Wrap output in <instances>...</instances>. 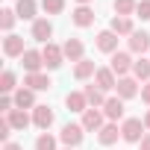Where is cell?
I'll use <instances>...</instances> for the list:
<instances>
[{
    "label": "cell",
    "mask_w": 150,
    "mask_h": 150,
    "mask_svg": "<svg viewBox=\"0 0 150 150\" xmlns=\"http://www.w3.org/2000/svg\"><path fill=\"white\" fill-rule=\"evenodd\" d=\"M147 127H144V121L141 118H127L124 124H121V138L124 141H129V144H141V132H144Z\"/></svg>",
    "instance_id": "6da1fadb"
},
{
    "label": "cell",
    "mask_w": 150,
    "mask_h": 150,
    "mask_svg": "<svg viewBox=\"0 0 150 150\" xmlns=\"http://www.w3.org/2000/svg\"><path fill=\"white\" fill-rule=\"evenodd\" d=\"M132 65H135V62H132V56H129V53H124V50L112 53V59H109V68L115 71V77H118V80H121V77H127V74L132 71Z\"/></svg>",
    "instance_id": "7a4b0ae2"
},
{
    "label": "cell",
    "mask_w": 150,
    "mask_h": 150,
    "mask_svg": "<svg viewBox=\"0 0 150 150\" xmlns=\"http://www.w3.org/2000/svg\"><path fill=\"white\" fill-rule=\"evenodd\" d=\"M83 124H65L62 127V132H59V141L65 144V147H77V144H83Z\"/></svg>",
    "instance_id": "3957f363"
},
{
    "label": "cell",
    "mask_w": 150,
    "mask_h": 150,
    "mask_svg": "<svg viewBox=\"0 0 150 150\" xmlns=\"http://www.w3.org/2000/svg\"><path fill=\"white\" fill-rule=\"evenodd\" d=\"M106 115H103V109H86L83 112V129H88V132H100L106 124Z\"/></svg>",
    "instance_id": "277c9868"
},
{
    "label": "cell",
    "mask_w": 150,
    "mask_h": 150,
    "mask_svg": "<svg viewBox=\"0 0 150 150\" xmlns=\"http://www.w3.org/2000/svg\"><path fill=\"white\" fill-rule=\"evenodd\" d=\"M94 86H97L100 91H112V88L118 86L115 71H112V68H97V74H94Z\"/></svg>",
    "instance_id": "5b68a950"
},
{
    "label": "cell",
    "mask_w": 150,
    "mask_h": 150,
    "mask_svg": "<svg viewBox=\"0 0 150 150\" xmlns=\"http://www.w3.org/2000/svg\"><path fill=\"white\" fill-rule=\"evenodd\" d=\"M3 53H6L9 59H15V56H24V53H27V47H24V38H21V35H15V33H9V35L3 38Z\"/></svg>",
    "instance_id": "8992f818"
},
{
    "label": "cell",
    "mask_w": 150,
    "mask_h": 150,
    "mask_svg": "<svg viewBox=\"0 0 150 150\" xmlns=\"http://www.w3.org/2000/svg\"><path fill=\"white\" fill-rule=\"evenodd\" d=\"M50 35H53V24H50L47 18H35V21H33V38L41 41V44H50V41H47Z\"/></svg>",
    "instance_id": "52a82bcc"
},
{
    "label": "cell",
    "mask_w": 150,
    "mask_h": 150,
    "mask_svg": "<svg viewBox=\"0 0 150 150\" xmlns=\"http://www.w3.org/2000/svg\"><path fill=\"white\" fill-rule=\"evenodd\" d=\"M41 56H44V68H50V71H56V68L62 65V59H65L62 47H56V44H44Z\"/></svg>",
    "instance_id": "ba28073f"
},
{
    "label": "cell",
    "mask_w": 150,
    "mask_h": 150,
    "mask_svg": "<svg viewBox=\"0 0 150 150\" xmlns=\"http://www.w3.org/2000/svg\"><path fill=\"white\" fill-rule=\"evenodd\" d=\"M24 86L27 88H33V91H47V88H53V83H50V77H47V74H27V77H24Z\"/></svg>",
    "instance_id": "9c48e42d"
},
{
    "label": "cell",
    "mask_w": 150,
    "mask_h": 150,
    "mask_svg": "<svg viewBox=\"0 0 150 150\" xmlns=\"http://www.w3.org/2000/svg\"><path fill=\"white\" fill-rule=\"evenodd\" d=\"M97 50H103V53H118V33H112V30L97 33Z\"/></svg>",
    "instance_id": "30bf717a"
},
{
    "label": "cell",
    "mask_w": 150,
    "mask_h": 150,
    "mask_svg": "<svg viewBox=\"0 0 150 150\" xmlns=\"http://www.w3.org/2000/svg\"><path fill=\"white\" fill-rule=\"evenodd\" d=\"M115 91H118V97H121V100L135 97V94H138V83H135V77H121V80H118V86H115Z\"/></svg>",
    "instance_id": "8fae6325"
},
{
    "label": "cell",
    "mask_w": 150,
    "mask_h": 150,
    "mask_svg": "<svg viewBox=\"0 0 150 150\" xmlns=\"http://www.w3.org/2000/svg\"><path fill=\"white\" fill-rule=\"evenodd\" d=\"M103 115L115 124V121H121L124 118V100L121 97H106V103H103Z\"/></svg>",
    "instance_id": "7c38bea8"
},
{
    "label": "cell",
    "mask_w": 150,
    "mask_h": 150,
    "mask_svg": "<svg viewBox=\"0 0 150 150\" xmlns=\"http://www.w3.org/2000/svg\"><path fill=\"white\" fill-rule=\"evenodd\" d=\"M33 124L47 132V127L53 124V109H50V106H35V109H33Z\"/></svg>",
    "instance_id": "4fadbf2b"
},
{
    "label": "cell",
    "mask_w": 150,
    "mask_h": 150,
    "mask_svg": "<svg viewBox=\"0 0 150 150\" xmlns=\"http://www.w3.org/2000/svg\"><path fill=\"white\" fill-rule=\"evenodd\" d=\"M129 50H132V53H147V50H150V33L135 30V33L129 35Z\"/></svg>",
    "instance_id": "5bb4252c"
},
{
    "label": "cell",
    "mask_w": 150,
    "mask_h": 150,
    "mask_svg": "<svg viewBox=\"0 0 150 150\" xmlns=\"http://www.w3.org/2000/svg\"><path fill=\"white\" fill-rule=\"evenodd\" d=\"M21 62H24L27 74H38V71H41V65H44V56H41L38 50H27V53L21 56Z\"/></svg>",
    "instance_id": "9a60e30c"
},
{
    "label": "cell",
    "mask_w": 150,
    "mask_h": 150,
    "mask_svg": "<svg viewBox=\"0 0 150 150\" xmlns=\"http://www.w3.org/2000/svg\"><path fill=\"white\" fill-rule=\"evenodd\" d=\"M15 109H35V91L33 88H18L15 91Z\"/></svg>",
    "instance_id": "2e32d148"
},
{
    "label": "cell",
    "mask_w": 150,
    "mask_h": 150,
    "mask_svg": "<svg viewBox=\"0 0 150 150\" xmlns=\"http://www.w3.org/2000/svg\"><path fill=\"white\" fill-rule=\"evenodd\" d=\"M62 53H65V59H71V62L86 59V56H83V41H80V38H68V41L62 44Z\"/></svg>",
    "instance_id": "e0dca14e"
},
{
    "label": "cell",
    "mask_w": 150,
    "mask_h": 150,
    "mask_svg": "<svg viewBox=\"0 0 150 150\" xmlns=\"http://www.w3.org/2000/svg\"><path fill=\"white\" fill-rule=\"evenodd\" d=\"M65 106H68L71 112H86V109H91L88 100H86V91H71V94L65 97Z\"/></svg>",
    "instance_id": "ac0fdd59"
},
{
    "label": "cell",
    "mask_w": 150,
    "mask_h": 150,
    "mask_svg": "<svg viewBox=\"0 0 150 150\" xmlns=\"http://www.w3.org/2000/svg\"><path fill=\"white\" fill-rule=\"evenodd\" d=\"M118 138H121V129H118V124H112V121H109V124H106V127H103V129L97 132V141H100L103 147H109V144H115Z\"/></svg>",
    "instance_id": "d6986e66"
},
{
    "label": "cell",
    "mask_w": 150,
    "mask_h": 150,
    "mask_svg": "<svg viewBox=\"0 0 150 150\" xmlns=\"http://www.w3.org/2000/svg\"><path fill=\"white\" fill-rule=\"evenodd\" d=\"M109 30H112V33H118V35H132V33H135L132 18H121V15H115V18H112Z\"/></svg>",
    "instance_id": "ffe728a7"
},
{
    "label": "cell",
    "mask_w": 150,
    "mask_h": 150,
    "mask_svg": "<svg viewBox=\"0 0 150 150\" xmlns=\"http://www.w3.org/2000/svg\"><path fill=\"white\" fill-rule=\"evenodd\" d=\"M6 118H9V124H12V129H27V127L33 124V118L27 115V109H12V112H9Z\"/></svg>",
    "instance_id": "44dd1931"
},
{
    "label": "cell",
    "mask_w": 150,
    "mask_h": 150,
    "mask_svg": "<svg viewBox=\"0 0 150 150\" xmlns=\"http://www.w3.org/2000/svg\"><path fill=\"white\" fill-rule=\"evenodd\" d=\"M71 21L77 24V27H91V24H94V12H91L88 6H77L74 15H71Z\"/></svg>",
    "instance_id": "7402d4cb"
},
{
    "label": "cell",
    "mask_w": 150,
    "mask_h": 150,
    "mask_svg": "<svg viewBox=\"0 0 150 150\" xmlns=\"http://www.w3.org/2000/svg\"><path fill=\"white\" fill-rule=\"evenodd\" d=\"M94 74H97V68H94L91 59H80L77 65H74V77L77 80H88V77H94Z\"/></svg>",
    "instance_id": "603a6c76"
},
{
    "label": "cell",
    "mask_w": 150,
    "mask_h": 150,
    "mask_svg": "<svg viewBox=\"0 0 150 150\" xmlns=\"http://www.w3.org/2000/svg\"><path fill=\"white\" fill-rule=\"evenodd\" d=\"M86 100H88L91 109H103V103H106V97H103V91L97 86H86Z\"/></svg>",
    "instance_id": "cb8c5ba5"
},
{
    "label": "cell",
    "mask_w": 150,
    "mask_h": 150,
    "mask_svg": "<svg viewBox=\"0 0 150 150\" xmlns=\"http://www.w3.org/2000/svg\"><path fill=\"white\" fill-rule=\"evenodd\" d=\"M15 12H18V18H24V21H35V0H18Z\"/></svg>",
    "instance_id": "d4e9b609"
},
{
    "label": "cell",
    "mask_w": 150,
    "mask_h": 150,
    "mask_svg": "<svg viewBox=\"0 0 150 150\" xmlns=\"http://www.w3.org/2000/svg\"><path fill=\"white\" fill-rule=\"evenodd\" d=\"M132 77L150 83V59H135V65H132Z\"/></svg>",
    "instance_id": "484cf974"
},
{
    "label": "cell",
    "mask_w": 150,
    "mask_h": 150,
    "mask_svg": "<svg viewBox=\"0 0 150 150\" xmlns=\"http://www.w3.org/2000/svg\"><path fill=\"white\" fill-rule=\"evenodd\" d=\"M135 9H138L135 0H115V15H121V18H129Z\"/></svg>",
    "instance_id": "4316f807"
},
{
    "label": "cell",
    "mask_w": 150,
    "mask_h": 150,
    "mask_svg": "<svg viewBox=\"0 0 150 150\" xmlns=\"http://www.w3.org/2000/svg\"><path fill=\"white\" fill-rule=\"evenodd\" d=\"M35 150H56V138H53L50 132H41V135L35 138Z\"/></svg>",
    "instance_id": "83f0119b"
},
{
    "label": "cell",
    "mask_w": 150,
    "mask_h": 150,
    "mask_svg": "<svg viewBox=\"0 0 150 150\" xmlns=\"http://www.w3.org/2000/svg\"><path fill=\"white\" fill-rule=\"evenodd\" d=\"M15 15H18L15 9H3V12H0V27H3L6 33H9L12 27H15Z\"/></svg>",
    "instance_id": "f1b7e54d"
},
{
    "label": "cell",
    "mask_w": 150,
    "mask_h": 150,
    "mask_svg": "<svg viewBox=\"0 0 150 150\" xmlns=\"http://www.w3.org/2000/svg\"><path fill=\"white\" fill-rule=\"evenodd\" d=\"M0 91H3V94L15 91V74H12V71H6L3 77H0Z\"/></svg>",
    "instance_id": "f546056e"
},
{
    "label": "cell",
    "mask_w": 150,
    "mask_h": 150,
    "mask_svg": "<svg viewBox=\"0 0 150 150\" xmlns=\"http://www.w3.org/2000/svg\"><path fill=\"white\" fill-rule=\"evenodd\" d=\"M41 6H44L47 15H59L65 9V0H41Z\"/></svg>",
    "instance_id": "4dcf8cb0"
},
{
    "label": "cell",
    "mask_w": 150,
    "mask_h": 150,
    "mask_svg": "<svg viewBox=\"0 0 150 150\" xmlns=\"http://www.w3.org/2000/svg\"><path fill=\"white\" fill-rule=\"evenodd\" d=\"M9 132H12L9 118H0V141H3V144H9Z\"/></svg>",
    "instance_id": "1f68e13d"
},
{
    "label": "cell",
    "mask_w": 150,
    "mask_h": 150,
    "mask_svg": "<svg viewBox=\"0 0 150 150\" xmlns=\"http://www.w3.org/2000/svg\"><path fill=\"white\" fill-rule=\"evenodd\" d=\"M135 15H138L141 21H150V0H141L138 9H135Z\"/></svg>",
    "instance_id": "d6a6232c"
},
{
    "label": "cell",
    "mask_w": 150,
    "mask_h": 150,
    "mask_svg": "<svg viewBox=\"0 0 150 150\" xmlns=\"http://www.w3.org/2000/svg\"><path fill=\"white\" fill-rule=\"evenodd\" d=\"M12 106H15V97H9V94H6V97H3V100H0V109H3V112H6V115H9V112H12Z\"/></svg>",
    "instance_id": "836d02e7"
},
{
    "label": "cell",
    "mask_w": 150,
    "mask_h": 150,
    "mask_svg": "<svg viewBox=\"0 0 150 150\" xmlns=\"http://www.w3.org/2000/svg\"><path fill=\"white\" fill-rule=\"evenodd\" d=\"M141 100H144V103H147V106H150V83H147V86H144V88H141Z\"/></svg>",
    "instance_id": "e575fe53"
},
{
    "label": "cell",
    "mask_w": 150,
    "mask_h": 150,
    "mask_svg": "<svg viewBox=\"0 0 150 150\" xmlns=\"http://www.w3.org/2000/svg\"><path fill=\"white\" fill-rule=\"evenodd\" d=\"M141 150H150V132H144V138H141Z\"/></svg>",
    "instance_id": "d590c367"
},
{
    "label": "cell",
    "mask_w": 150,
    "mask_h": 150,
    "mask_svg": "<svg viewBox=\"0 0 150 150\" xmlns=\"http://www.w3.org/2000/svg\"><path fill=\"white\" fill-rule=\"evenodd\" d=\"M3 150H24L21 144H15V141H9V144H3Z\"/></svg>",
    "instance_id": "8d00e7d4"
},
{
    "label": "cell",
    "mask_w": 150,
    "mask_h": 150,
    "mask_svg": "<svg viewBox=\"0 0 150 150\" xmlns=\"http://www.w3.org/2000/svg\"><path fill=\"white\" fill-rule=\"evenodd\" d=\"M144 127H147V129H150V112H147V115H144Z\"/></svg>",
    "instance_id": "74e56055"
},
{
    "label": "cell",
    "mask_w": 150,
    "mask_h": 150,
    "mask_svg": "<svg viewBox=\"0 0 150 150\" xmlns=\"http://www.w3.org/2000/svg\"><path fill=\"white\" fill-rule=\"evenodd\" d=\"M77 3H80V6H88V3H91V0H77Z\"/></svg>",
    "instance_id": "f35d334b"
},
{
    "label": "cell",
    "mask_w": 150,
    "mask_h": 150,
    "mask_svg": "<svg viewBox=\"0 0 150 150\" xmlns=\"http://www.w3.org/2000/svg\"><path fill=\"white\" fill-rule=\"evenodd\" d=\"M65 150H74V147H65Z\"/></svg>",
    "instance_id": "ab89813d"
}]
</instances>
